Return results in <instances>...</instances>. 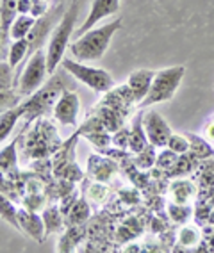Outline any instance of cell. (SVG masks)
<instances>
[{
	"label": "cell",
	"instance_id": "obj_13",
	"mask_svg": "<svg viewBox=\"0 0 214 253\" xmlns=\"http://www.w3.org/2000/svg\"><path fill=\"white\" fill-rule=\"evenodd\" d=\"M150 145V141L146 137L145 126H143V113L137 114L134 118L132 128H130V141H128V150L132 152L134 155L139 154L141 150H145L146 146Z\"/></svg>",
	"mask_w": 214,
	"mask_h": 253
},
{
	"label": "cell",
	"instance_id": "obj_31",
	"mask_svg": "<svg viewBox=\"0 0 214 253\" xmlns=\"http://www.w3.org/2000/svg\"><path fill=\"white\" fill-rule=\"evenodd\" d=\"M89 196H91V200L102 204V202L105 200V196H107V187H105V185H100V184L91 185V189H89Z\"/></svg>",
	"mask_w": 214,
	"mask_h": 253
},
{
	"label": "cell",
	"instance_id": "obj_12",
	"mask_svg": "<svg viewBox=\"0 0 214 253\" xmlns=\"http://www.w3.org/2000/svg\"><path fill=\"white\" fill-rule=\"evenodd\" d=\"M25 113H27V102L22 105H16V107L7 109V111H2V116H0V139H2V143L7 139V136L13 132L20 116H23Z\"/></svg>",
	"mask_w": 214,
	"mask_h": 253
},
{
	"label": "cell",
	"instance_id": "obj_15",
	"mask_svg": "<svg viewBox=\"0 0 214 253\" xmlns=\"http://www.w3.org/2000/svg\"><path fill=\"white\" fill-rule=\"evenodd\" d=\"M18 13V0H2V45L5 46V40L9 38V29L13 20Z\"/></svg>",
	"mask_w": 214,
	"mask_h": 253
},
{
	"label": "cell",
	"instance_id": "obj_29",
	"mask_svg": "<svg viewBox=\"0 0 214 253\" xmlns=\"http://www.w3.org/2000/svg\"><path fill=\"white\" fill-rule=\"evenodd\" d=\"M50 9V0H32V11L31 14L34 18H41L45 16Z\"/></svg>",
	"mask_w": 214,
	"mask_h": 253
},
{
	"label": "cell",
	"instance_id": "obj_10",
	"mask_svg": "<svg viewBox=\"0 0 214 253\" xmlns=\"http://www.w3.org/2000/svg\"><path fill=\"white\" fill-rule=\"evenodd\" d=\"M154 77H155V72L146 70V68L134 70V72L128 75L127 84H128V87L132 89L136 102L141 104L143 100L146 98V95H148V91H150V87H152V82H154Z\"/></svg>",
	"mask_w": 214,
	"mask_h": 253
},
{
	"label": "cell",
	"instance_id": "obj_3",
	"mask_svg": "<svg viewBox=\"0 0 214 253\" xmlns=\"http://www.w3.org/2000/svg\"><path fill=\"white\" fill-rule=\"evenodd\" d=\"M184 75H186V66H170V68L155 72L150 91H148L146 98L139 104V107H150V105L161 104V102H170L180 86Z\"/></svg>",
	"mask_w": 214,
	"mask_h": 253
},
{
	"label": "cell",
	"instance_id": "obj_8",
	"mask_svg": "<svg viewBox=\"0 0 214 253\" xmlns=\"http://www.w3.org/2000/svg\"><path fill=\"white\" fill-rule=\"evenodd\" d=\"M57 18H63V14H61V5L59 7H55V9H52L50 13H46L45 16H41V18L36 20V25L32 27V31L29 32V36H27L29 45H31L29 55H32L36 50L43 48V43H45L46 36L50 34L52 25H54V22Z\"/></svg>",
	"mask_w": 214,
	"mask_h": 253
},
{
	"label": "cell",
	"instance_id": "obj_11",
	"mask_svg": "<svg viewBox=\"0 0 214 253\" xmlns=\"http://www.w3.org/2000/svg\"><path fill=\"white\" fill-rule=\"evenodd\" d=\"M18 219H20V226H22V232L31 235L32 239H36L38 243L43 241V234H46L43 217L38 216L32 209H18Z\"/></svg>",
	"mask_w": 214,
	"mask_h": 253
},
{
	"label": "cell",
	"instance_id": "obj_1",
	"mask_svg": "<svg viewBox=\"0 0 214 253\" xmlns=\"http://www.w3.org/2000/svg\"><path fill=\"white\" fill-rule=\"evenodd\" d=\"M122 18H116L113 22L102 25V27L91 29V31L84 32L82 36H79L70 45V52H72L73 59H77L81 63L102 59V55L105 54V50L109 46L111 40H113L114 32L122 27Z\"/></svg>",
	"mask_w": 214,
	"mask_h": 253
},
{
	"label": "cell",
	"instance_id": "obj_2",
	"mask_svg": "<svg viewBox=\"0 0 214 253\" xmlns=\"http://www.w3.org/2000/svg\"><path fill=\"white\" fill-rule=\"evenodd\" d=\"M79 14V2L73 0L70 4L68 11L63 14V18L54 27L52 36L46 43V64H48V73H55L57 66L63 63L64 50L68 48L70 38L75 32V22H77Z\"/></svg>",
	"mask_w": 214,
	"mask_h": 253
},
{
	"label": "cell",
	"instance_id": "obj_6",
	"mask_svg": "<svg viewBox=\"0 0 214 253\" xmlns=\"http://www.w3.org/2000/svg\"><path fill=\"white\" fill-rule=\"evenodd\" d=\"M143 126H145L146 137L150 141V145H154L155 148H164L168 146V141L171 137V128L164 118L161 116L157 111H146L143 113Z\"/></svg>",
	"mask_w": 214,
	"mask_h": 253
},
{
	"label": "cell",
	"instance_id": "obj_16",
	"mask_svg": "<svg viewBox=\"0 0 214 253\" xmlns=\"http://www.w3.org/2000/svg\"><path fill=\"white\" fill-rule=\"evenodd\" d=\"M43 221H45V230L46 234H50V232H59L61 226H63V212H61L59 209L55 207V205H50V207H46L43 211Z\"/></svg>",
	"mask_w": 214,
	"mask_h": 253
},
{
	"label": "cell",
	"instance_id": "obj_17",
	"mask_svg": "<svg viewBox=\"0 0 214 253\" xmlns=\"http://www.w3.org/2000/svg\"><path fill=\"white\" fill-rule=\"evenodd\" d=\"M31 52V45H29L27 38L23 40H14V43L9 48V66L16 68L18 64H22V61L25 59V55H29Z\"/></svg>",
	"mask_w": 214,
	"mask_h": 253
},
{
	"label": "cell",
	"instance_id": "obj_22",
	"mask_svg": "<svg viewBox=\"0 0 214 253\" xmlns=\"http://www.w3.org/2000/svg\"><path fill=\"white\" fill-rule=\"evenodd\" d=\"M154 164H157V155H155V146L148 145L145 150H141L139 154L134 157V166L139 169H150Z\"/></svg>",
	"mask_w": 214,
	"mask_h": 253
},
{
	"label": "cell",
	"instance_id": "obj_27",
	"mask_svg": "<svg viewBox=\"0 0 214 253\" xmlns=\"http://www.w3.org/2000/svg\"><path fill=\"white\" fill-rule=\"evenodd\" d=\"M178 163V154L177 152H173V150H164L163 154L157 155V166L163 168V169H171V168L175 166V164Z\"/></svg>",
	"mask_w": 214,
	"mask_h": 253
},
{
	"label": "cell",
	"instance_id": "obj_24",
	"mask_svg": "<svg viewBox=\"0 0 214 253\" xmlns=\"http://www.w3.org/2000/svg\"><path fill=\"white\" fill-rule=\"evenodd\" d=\"M200 241V230L196 226H184L178 232V244H182L184 248H193Z\"/></svg>",
	"mask_w": 214,
	"mask_h": 253
},
{
	"label": "cell",
	"instance_id": "obj_4",
	"mask_svg": "<svg viewBox=\"0 0 214 253\" xmlns=\"http://www.w3.org/2000/svg\"><path fill=\"white\" fill-rule=\"evenodd\" d=\"M66 72L72 75L75 81L86 84L87 87L98 91V93H109L111 89H114V79L111 73H107L102 68H93V66H86L81 61H72V59H63L61 63Z\"/></svg>",
	"mask_w": 214,
	"mask_h": 253
},
{
	"label": "cell",
	"instance_id": "obj_5",
	"mask_svg": "<svg viewBox=\"0 0 214 253\" xmlns=\"http://www.w3.org/2000/svg\"><path fill=\"white\" fill-rule=\"evenodd\" d=\"M46 73H48L46 50L40 48L32 55H29L22 77H18V81H16V93L20 96H32L43 86Z\"/></svg>",
	"mask_w": 214,
	"mask_h": 253
},
{
	"label": "cell",
	"instance_id": "obj_18",
	"mask_svg": "<svg viewBox=\"0 0 214 253\" xmlns=\"http://www.w3.org/2000/svg\"><path fill=\"white\" fill-rule=\"evenodd\" d=\"M89 212H91V209H89V204H87L86 200H77L68 212V225H81V223H84L89 217Z\"/></svg>",
	"mask_w": 214,
	"mask_h": 253
},
{
	"label": "cell",
	"instance_id": "obj_33",
	"mask_svg": "<svg viewBox=\"0 0 214 253\" xmlns=\"http://www.w3.org/2000/svg\"><path fill=\"white\" fill-rule=\"evenodd\" d=\"M120 196H123L127 204H137V193H136V189L122 191V193H120Z\"/></svg>",
	"mask_w": 214,
	"mask_h": 253
},
{
	"label": "cell",
	"instance_id": "obj_23",
	"mask_svg": "<svg viewBox=\"0 0 214 253\" xmlns=\"http://www.w3.org/2000/svg\"><path fill=\"white\" fill-rule=\"evenodd\" d=\"M0 166H2V171L4 173H9L11 169L16 168V141H13L11 145L2 148V154H0Z\"/></svg>",
	"mask_w": 214,
	"mask_h": 253
},
{
	"label": "cell",
	"instance_id": "obj_9",
	"mask_svg": "<svg viewBox=\"0 0 214 253\" xmlns=\"http://www.w3.org/2000/svg\"><path fill=\"white\" fill-rule=\"evenodd\" d=\"M120 9V0H93V5H91V11L87 14V18L84 20L81 27L77 31L73 32L75 34V40L79 36H82L84 32L91 31L93 25L104 20L105 16H111V14H116Z\"/></svg>",
	"mask_w": 214,
	"mask_h": 253
},
{
	"label": "cell",
	"instance_id": "obj_30",
	"mask_svg": "<svg viewBox=\"0 0 214 253\" xmlns=\"http://www.w3.org/2000/svg\"><path fill=\"white\" fill-rule=\"evenodd\" d=\"M128 141H130V130L127 128H118L113 136V145L118 148H128Z\"/></svg>",
	"mask_w": 214,
	"mask_h": 253
},
{
	"label": "cell",
	"instance_id": "obj_28",
	"mask_svg": "<svg viewBox=\"0 0 214 253\" xmlns=\"http://www.w3.org/2000/svg\"><path fill=\"white\" fill-rule=\"evenodd\" d=\"M84 137H86L89 143H93L95 146H98V148H105V146H109V143H113V137H109V134L107 132H98L95 130L93 134H84Z\"/></svg>",
	"mask_w": 214,
	"mask_h": 253
},
{
	"label": "cell",
	"instance_id": "obj_7",
	"mask_svg": "<svg viewBox=\"0 0 214 253\" xmlns=\"http://www.w3.org/2000/svg\"><path fill=\"white\" fill-rule=\"evenodd\" d=\"M79 109H81V100L73 87L66 89L61 95V98L54 104V118L63 125H77Z\"/></svg>",
	"mask_w": 214,
	"mask_h": 253
},
{
	"label": "cell",
	"instance_id": "obj_20",
	"mask_svg": "<svg viewBox=\"0 0 214 253\" xmlns=\"http://www.w3.org/2000/svg\"><path fill=\"white\" fill-rule=\"evenodd\" d=\"M186 136L189 137V143H191L189 152H191L196 159H207L214 155V150L211 148L209 143L205 139H202V137H198V136H193V134H186Z\"/></svg>",
	"mask_w": 214,
	"mask_h": 253
},
{
	"label": "cell",
	"instance_id": "obj_35",
	"mask_svg": "<svg viewBox=\"0 0 214 253\" xmlns=\"http://www.w3.org/2000/svg\"><path fill=\"white\" fill-rule=\"evenodd\" d=\"M207 223H209V225H214V212L209 216V221H207Z\"/></svg>",
	"mask_w": 214,
	"mask_h": 253
},
{
	"label": "cell",
	"instance_id": "obj_19",
	"mask_svg": "<svg viewBox=\"0 0 214 253\" xmlns=\"http://www.w3.org/2000/svg\"><path fill=\"white\" fill-rule=\"evenodd\" d=\"M0 211H2V219H4V221H7L9 225H13L18 232H22V226H20V219H18V209H14L11 198H7L5 195H2Z\"/></svg>",
	"mask_w": 214,
	"mask_h": 253
},
{
	"label": "cell",
	"instance_id": "obj_34",
	"mask_svg": "<svg viewBox=\"0 0 214 253\" xmlns=\"http://www.w3.org/2000/svg\"><path fill=\"white\" fill-rule=\"evenodd\" d=\"M207 250H211V252H214V234H213V237L209 239V246H207Z\"/></svg>",
	"mask_w": 214,
	"mask_h": 253
},
{
	"label": "cell",
	"instance_id": "obj_26",
	"mask_svg": "<svg viewBox=\"0 0 214 253\" xmlns=\"http://www.w3.org/2000/svg\"><path fill=\"white\" fill-rule=\"evenodd\" d=\"M189 146H191V143H189V137H187L186 134H171V137H170V141H168V148L177 152L178 155L187 154V152H189Z\"/></svg>",
	"mask_w": 214,
	"mask_h": 253
},
{
	"label": "cell",
	"instance_id": "obj_21",
	"mask_svg": "<svg viewBox=\"0 0 214 253\" xmlns=\"http://www.w3.org/2000/svg\"><path fill=\"white\" fill-rule=\"evenodd\" d=\"M193 184L189 180H177L171 184V196L177 204H187L193 195Z\"/></svg>",
	"mask_w": 214,
	"mask_h": 253
},
{
	"label": "cell",
	"instance_id": "obj_14",
	"mask_svg": "<svg viewBox=\"0 0 214 253\" xmlns=\"http://www.w3.org/2000/svg\"><path fill=\"white\" fill-rule=\"evenodd\" d=\"M36 20L32 14H16V18L13 20L9 29V38L13 40H23L29 36V32L32 31V27L36 25Z\"/></svg>",
	"mask_w": 214,
	"mask_h": 253
},
{
	"label": "cell",
	"instance_id": "obj_32",
	"mask_svg": "<svg viewBox=\"0 0 214 253\" xmlns=\"http://www.w3.org/2000/svg\"><path fill=\"white\" fill-rule=\"evenodd\" d=\"M32 0H18V14H31Z\"/></svg>",
	"mask_w": 214,
	"mask_h": 253
},
{
	"label": "cell",
	"instance_id": "obj_25",
	"mask_svg": "<svg viewBox=\"0 0 214 253\" xmlns=\"http://www.w3.org/2000/svg\"><path fill=\"white\" fill-rule=\"evenodd\" d=\"M168 214L171 216V219H173L175 223H186L189 217H191L193 211L191 207H187L186 204H170L168 205Z\"/></svg>",
	"mask_w": 214,
	"mask_h": 253
}]
</instances>
